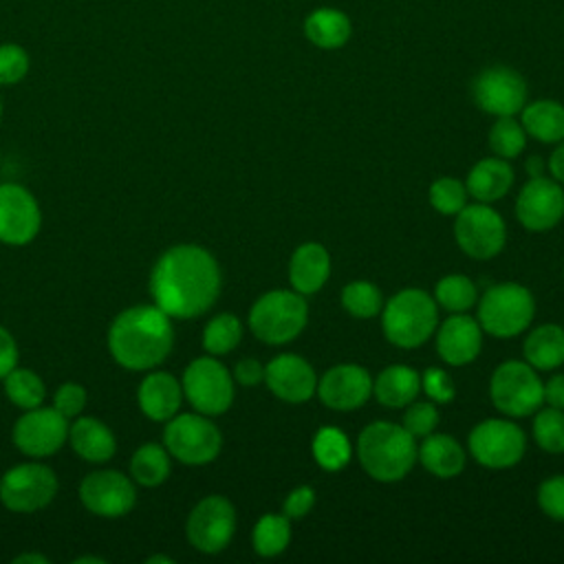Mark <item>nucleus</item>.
<instances>
[{
	"instance_id": "1",
	"label": "nucleus",
	"mask_w": 564,
	"mask_h": 564,
	"mask_svg": "<svg viewBox=\"0 0 564 564\" xmlns=\"http://www.w3.org/2000/svg\"><path fill=\"white\" fill-rule=\"evenodd\" d=\"M150 295L172 319H194L218 300L220 267L200 245H174L150 271Z\"/></svg>"
},
{
	"instance_id": "2",
	"label": "nucleus",
	"mask_w": 564,
	"mask_h": 564,
	"mask_svg": "<svg viewBox=\"0 0 564 564\" xmlns=\"http://www.w3.org/2000/svg\"><path fill=\"white\" fill-rule=\"evenodd\" d=\"M106 339L112 359L121 368L148 372L159 368L174 348L172 317L156 304L128 306L117 313Z\"/></svg>"
},
{
	"instance_id": "3",
	"label": "nucleus",
	"mask_w": 564,
	"mask_h": 564,
	"mask_svg": "<svg viewBox=\"0 0 564 564\" xmlns=\"http://www.w3.org/2000/svg\"><path fill=\"white\" fill-rule=\"evenodd\" d=\"M357 456L364 471L379 482H397L416 463L414 436L397 423L375 421L357 438Z\"/></svg>"
},
{
	"instance_id": "4",
	"label": "nucleus",
	"mask_w": 564,
	"mask_h": 564,
	"mask_svg": "<svg viewBox=\"0 0 564 564\" xmlns=\"http://www.w3.org/2000/svg\"><path fill=\"white\" fill-rule=\"evenodd\" d=\"M438 324L436 300L421 289H403L394 293L381 313L383 335L399 348H416L425 344Z\"/></svg>"
},
{
	"instance_id": "5",
	"label": "nucleus",
	"mask_w": 564,
	"mask_h": 564,
	"mask_svg": "<svg viewBox=\"0 0 564 564\" xmlns=\"http://www.w3.org/2000/svg\"><path fill=\"white\" fill-rule=\"evenodd\" d=\"M308 322V304L302 293L275 289L260 295L249 308L251 333L271 346L293 341Z\"/></svg>"
},
{
	"instance_id": "6",
	"label": "nucleus",
	"mask_w": 564,
	"mask_h": 564,
	"mask_svg": "<svg viewBox=\"0 0 564 564\" xmlns=\"http://www.w3.org/2000/svg\"><path fill=\"white\" fill-rule=\"evenodd\" d=\"M535 313L533 295L518 282H500L478 300L480 328L498 339H511L527 330Z\"/></svg>"
},
{
	"instance_id": "7",
	"label": "nucleus",
	"mask_w": 564,
	"mask_h": 564,
	"mask_svg": "<svg viewBox=\"0 0 564 564\" xmlns=\"http://www.w3.org/2000/svg\"><path fill=\"white\" fill-rule=\"evenodd\" d=\"M163 445L178 463L200 467L216 460L223 447V434L207 414L196 410L185 414L176 412L165 421Z\"/></svg>"
},
{
	"instance_id": "8",
	"label": "nucleus",
	"mask_w": 564,
	"mask_h": 564,
	"mask_svg": "<svg viewBox=\"0 0 564 564\" xmlns=\"http://www.w3.org/2000/svg\"><path fill=\"white\" fill-rule=\"evenodd\" d=\"M234 377L214 355L196 357L187 364L181 377L183 397L189 405L207 416L225 414L234 403Z\"/></svg>"
},
{
	"instance_id": "9",
	"label": "nucleus",
	"mask_w": 564,
	"mask_h": 564,
	"mask_svg": "<svg viewBox=\"0 0 564 564\" xmlns=\"http://www.w3.org/2000/svg\"><path fill=\"white\" fill-rule=\"evenodd\" d=\"M489 394L496 405L507 416H529L544 403V383L538 370L527 361L509 359L502 361L489 381Z\"/></svg>"
},
{
	"instance_id": "10",
	"label": "nucleus",
	"mask_w": 564,
	"mask_h": 564,
	"mask_svg": "<svg viewBox=\"0 0 564 564\" xmlns=\"http://www.w3.org/2000/svg\"><path fill=\"white\" fill-rule=\"evenodd\" d=\"M57 474L37 460L9 467L0 478V502L13 513H35L57 496Z\"/></svg>"
},
{
	"instance_id": "11",
	"label": "nucleus",
	"mask_w": 564,
	"mask_h": 564,
	"mask_svg": "<svg viewBox=\"0 0 564 564\" xmlns=\"http://www.w3.org/2000/svg\"><path fill=\"white\" fill-rule=\"evenodd\" d=\"M236 531V509L229 498L212 494L200 498L185 522L187 542L207 555L220 553L229 546Z\"/></svg>"
},
{
	"instance_id": "12",
	"label": "nucleus",
	"mask_w": 564,
	"mask_h": 564,
	"mask_svg": "<svg viewBox=\"0 0 564 564\" xmlns=\"http://www.w3.org/2000/svg\"><path fill=\"white\" fill-rule=\"evenodd\" d=\"M454 238L463 253L476 260L498 256L507 242V227L502 216L489 203L465 205L456 214Z\"/></svg>"
},
{
	"instance_id": "13",
	"label": "nucleus",
	"mask_w": 564,
	"mask_h": 564,
	"mask_svg": "<svg viewBox=\"0 0 564 564\" xmlns=\"http://www.w3.org/2000/svg\"><path fill=\"white\" fill-rule=\"evenodd\" d=\"M527 449V436L513 421L487 419L469 432V452L474 460L489 469H507L520 463Z\"/></svg>"
},
{
	"instance_id": "14",
	"label": "nucleus",
	"mask_w": 564,
	"mask_h": 564,
	"mask_svg": "<svg viewBox=\"0 0 564 564\" xmlns=\"http://www.w3.org/2000/svg\"><path fill=\"white\" fill-rule=\"evenodd\" d=\"M68 419L62 416L53 405H37L33 410H24V414L15 421L11 441L29 458H46L57 454L68 443Z\"/></svg>"
},
{
	"instance_id": "15",
	"label": "nucleus",
	"mask_w": 564,
	"mask_h": 564,
	"mask_svg": "<svg viewBox=\"0 0 564 564\" xmlns=\"http://www.w3.org/2000/svg\"><path fill=\"white\" fill-rule=\"evenodd\" d=\"M79 500L99 518H123L137 505V482L117 469H95L79 482Z\"/></svg>"
},
{
	"instance_id": "16",
	"label": "nucleus",
	"mask_w": 564,
	"mask_h": 564,
	"mask_svg": "<svg viewBox=\"0 0 564 564\" xmlns=\"http://www.w3.org/2000/svg\"><path fill=\"white\" fill-rule=\"evenodd\" d=\"M474 101L494 117H513L527 104V82L509 66H489L471 84Z\"/></svg>"
},
{
	"instance_id": "17",
	"label": "nucleus",
	"mask_w": 564,
	"mask_h": 564,
	"mask_svg": "<svg viewBox=\"0 0 564 564\" xmlns=\"http://www.w3.org/2000/svg\"><path fill=\"white\" fill-rule=\"evenodd\" d=\"M40 227L37 198L20 183H0V242L24 247L40 234Z\"/></svg>"
},
{
	"instance_id": "18",
	"label": "nucleus",
	"mask_w": 564,
	"mask_h": 564,
	"mask_svg": "<svg viewBox=\"0 0 564 564\" xmlns=\"http://www.w3.org/2000/svg\"><path fill=\"white\" fill-rule=\"evenodd\" d=\"M516 216L529 231H549L564 216V189L555 178L535 176L516 198Z\"/></svg>"
},
{
	"instance_id": "19",
	"label": "nucleus",
	"mask_w": 564,
	"mask_h": 564,
	"mask_svg": "<svg viewBox=\"0 0 564 564\" xmlns=\"http://www.w3.org/2000/svg\"><path fill=\"white\" fill-rule=\"evenodd\" d=\"M322 403L337 412L361 408L372 394V377L364 366L337 364L324 372L315 390Z\"/></svg>"
},
{
	"instance_id": "20",
	"label": "nucleus",
	"mask_w": 564,
	"mask_h": 564,
	"mask_svg": "<svg viewBox=\"0 0 564 564\" xmlns=\"http://www.w3.org/2000/svg\"><path fill=\"white\" fill-rule=\"evenodd\" d=\"M267 388L286 403H304L317 390L313 366L300 355H278L264 366Z\"/></svg>"
},
{
	"instance_id": "21",
	"label": "nucleus",
	"mask_w": 564,
	"mask_h": 564,
	"mask_svg": "<svg viewBox=\"0 0 564 564\" xmlns=\"http://www.w3.org/2000/svg\"><path fill=\"white\" fill-rule=\"evenodd\" d=\"M482 346V328L478 319L454 313L436 333V352L449 366H465L474 361Z\"/></svg>"
},
{
	"instance_id": "22",
	"label": "nucleus",
	"mask_w": 564,
	"mask_h": 564,
	"mask_svg": "<svg viewBox=\"0 0 564 564\" xmlns=\"http://www.w3.org/2000/svg\"><path fill=\"white\" fill-rule=\"evenodd\" d=\"M137 403L143 416L156 423L172 419L183 403L181 381L165 370H148L137 388Z\"/></svg>"
},
{
	"instance_id": "23",
	"label": "nucleus",
	"mask_w": 564,
	"mask_h": 564,
	"mask_svg": "<svg viewBox=\"0 0 564 564\" xmlns=\"http://www.w3.org/2000/svg\"><path fill=\"white\" fill-rule=\"evenodd\" d=\"M68 443L73 452L93 465L108 463L117 452L115 432L97 416H77L68 427Z\"/></svg>"
},
{
	"instance_id": "24",
	"label": "nucleus",
	"mask_w": 564,
	"mask_h": 564,
	"mask_svg": "<svg viewBox=\"0 0 564 564\" xmlns=\"http://www.w3.org/2000/svg\"><path fill=\"white\" fill-rule=\"evenodd\" d=\"M330 275V256L319 242L300 245L289 262V280L293 291L302 295L317 293Z\"/></svg>"
},
{
	"instance_id": "25",
	"label": "nucleus",
	"mask_w": 564,
	"mask_h": 564,
	"mask_svg": "<svg viewBox=\"0 0 564 564\" xmlns=\"http://www.w3.org/2000/svg\"><path fill=\"white\" fill-rule=\"evenodd\" d=\"M513 185V170L507 159H480L467 174V194L478 203H494L502 198Z\"/></svg>"
},
{
	"instance_id": "26",
	"label": "nucleus",
	"mask_w": 564,
	"mask_h": 564,
	"mask_svg": "<svg viewBox=\"0 0 564 564\" xmlns=\"http://www.w3.org/2000/svg\"><path fill=\"white\" fill-rule=\"evenodd\" d=\"M416 460L436 478H454L465 469V449L449 434H427L416 449Z\"/></svg>"
},
{
	"instance_id": "27",
	"label": "nucleus",
	"mask_w": 564,
	"mask_h": 564,
	"mask_svg": "<svg viewBox=\"0 0 564 564\" xmlns=\"http://www.w3.org/2000/svg\"><path fill=\"white\" fill-rule=\"evenodd\" d=\"M421 392V375L405 366L392 364L386 366L372 381V394L386 408H405Z\"/></svg>"
},
{
	"instance_id": "28",
	"label": "nucleus",
	"mask_w": 564,
	"mask_h": 564,
	"mask_svg": "<svg viewBox=\"0 0 564 564\" xmlns=\"http://www.w3.org/2000/svg\"><path fill=\"white\" fill-rule=\"evenodd\" d=\"M352 26L344 11L333 7H319L304 18V35L317 48H339L350 40Z\"/></svg>"
},
{
	"instance_id": "29",
	"label": "nucleus",
	"mask_w": 564,
	"mask_h": 564,
	"mask_svg": "<svg viewBox=\"0 0 564 564\" xmlns=\"http://www.w3.org/2000/svg\"><path fill=\"white\" fill-rule=\"evenodd\" d=\"M520 123L527 134L542 143H557L564 139V106L555 99H538L524 104Z\"/></svg>"
},
{
	"instance_id": "30",
	"label": "nucleus",
	"mask_w": 564,
	"mask_h": 564,
	"mask_svg": "<svg viewBox=\"0 0 564 564\" xmlns=\"http://www.w3.org/2000/svg\"><path fill=\"white\" fill-rule=\"evenodd\" d=\"M524 359L535 370H553L564 364V328L542 324L524 339Z\"/></svg>"
},
{
	"instance_id": "31",
	"label": "nucleus",
	"mask_w": 564,
	"mask_h": 564,
	"mask_svg": "<svg viewBox=\"0 0 564 564\" xmlns=\"http://www.w3.org/2000/svg\"><path fill=\"white\" fill-rule=\"evenodd\" d=\"M172 456L165 445L143 443L130 458V478L141 487H159L170 478Z\"/></svg>"
},
{
	"instance_id": "32",
	"label": "nucleus",
	"mask_w": 564,
	"mask_h": 564,
	"mask_svg": "<svg viewBox=\"0 0 564 564\" xmlns=\"http://www.w3.org/2000/svg\"><path fill=\"white\" fill-rule=\"evenodd\" d=\"M4 394L7 399L20 408L22 412L24 410H33L37 405H44V399H46V386L44 381L40 379V375H35L33 370L29 368H20L15 366L4 379Z\"/></svg>"
},
{
	"instance_id": "33",
	"label": "nucleus",
	"mask_w": 564,
	"mask_h": 564,
	"mask_svg": "<svg viewBox=\"0 0 564 564\" xmlns=\"http://www.w3.org/2000/svg\"><path fill=\"white\" fill-rule=\"evenodd\" d=\"M291 542V524L289 518L282 513H267L262 516L251 533L253 551L262 557H275L280 555Z\"/></svg>"
},
{
	"instance_id": "34",
	"label": "nucleus",
	"mask_w": 564,
	"mask_h": 564,
	"mask_svg": "<svg viewBox=\"0 0 564 564\" xmlns=\"http://www.w3.org/2000/svg\"><path fill=\"white\" fill-rule=\"evenodd\" d=\"M242 339V324L234 313L214 315L203 328V348L207 355L220 357L231 352Z\"/></svg>"
},
{
	"instance_id": "35",
	"label": "nucleus",
	"mask_w": 564,
	"mask_h": 564,
	"mask_svg": "<svg viewBox=\"0 0 564 564\" xmlns=\"http://www.w3.org/2000/svg\"><path fill=\"white\" fill-rule=\"evenodd\" d=\"M350 443L348 436L337 427H322L313 436V456L317 465L326 471H337L350 460Z\"/></svg>"
},
{
	"instance_id": "36",
	"label": "nucleus",
	"mask_w": 564,
	"mask_h": 564,
	"mask_svg": "<svg viewBox=\"0 0 564 564\" xmlns=\"http://www.w3.org/2000/svg\"><path fill=\"white\" fill-rule=\"evenodd\" d=\"M434 300L449 313H465L467 308H471L476 304L478 291H476V284L467 275L452 273L436 282Z\"/></svg>"
},
{
	"instance_id": "37",
	"label": "nucleus",
	"mask_w": 564,
	"mask_h": 564,
	"mask_svg": "<svg viewBox=\"0 0 564 564\" xmlns=\"http://www.w3.org/2000/svg\"><path fill=\"white\" fill-rule=\"evenodd\" d=\"M341 306L359 319H370L383 308L381 291L368 280H352L341 289Z\"/></svg>"
},
{
	"instance_id": "38",
	"label": "nucleus",
	"mask_w": 564,
	"mask_h": 564,
	"mask_svg": "<svg viewBox=\"0 0 564 564\" xmlns=\"http://www.w3.org/2000/svg\"><path fill=\"white\" fill-rule=\"evenodd\" d=\"M527 145V132L513 117H498L489 130V148L500 159H516Z\"/></svg>"
},
{
	"instance_id": "39",
	"label": "nucleus",
	"mask_w": 564,
	"mask_h": 564,
	"mask_svg": "<svg viewBox=\"0 0 564 564\" xmlns=\"http://www.w3.org/2000/svg\"><path fill=\"white\" fill-rule=\"evenodd\" d=\"M533 438L549 454L564 452V410L542 408L533 419Z\"/></svg>"
},
{
	"instance_id": "40",
	"label": "nucleus",
	"mask_w": 564,
	"mask_h": 564,
	"mask_svg": "<svg viewBox=\"0 0 564 564\" xmlns=\"http://www.w3.org/2000/svg\"><path fill=\"white\" fill-rule=\"evenodd\" d=\"M467 187L454 176H441L430 185V203L443 216H456L467 205Z\"/></svg>"
},
{
	"instance_id": "41",
	"label": "nucleus",
	"mask_w": 564,
	"mask_h": 564,
	"mask_svg": "<svg viewBox=\"0 0 564 564\" xmlns=\"http://www.w3.org/2000/svg\"><path fill=\"white\" fill-rule=\"evenodd\" d=\"M29 53L13 42L0 44V86L18 84L29 73Z\"/></svg>"
},
{
	"instance_id": "42",
	"label": "nucleus",
	"mask_w": 564,
	"mask_h": 564,
	"mask_svg": "<svg viewBox=\"0 0 564 564\" xmlns=\"http://www.w3.org/2000/svg\"><path fill=\"white\" fill-rule=\"evenodd\" d=\"M438 410L436 405L421 401V403H408V410L403 414V427L414 436V438H423L427 434H432L438 425Z\"/></svg>"
},
{
	"instance_id": "43",
	"label": "nucleus",
	"mask_w": 564,
	"mask_h": 564,
	"mask_svg": "<svg viewBox=\"0 0 564 564\" xmlns=\"http://www.w3.org/2000/svg\"><path fill=\"white\" fill-rule=\"evenodd\" d=\"M86 401H88V392H86V388H84L82 383H77V381H66V383H62V386L55 390V394H53V408H55L62 416H66L68 421H70V419H77V416L84 412Z\"/></svg>"
},
{
	"instance_id": "44",
	"label": "nucleus",
	"mask_w": 564,
	"mask_h": 564,
	"mask_svg": "<svg viewBox=\"0 0 564 564\" xmlns=\"http://www.w3.org/2000/svg\"><path fill=\"white\" fill-rule=\"evenodd\" d=\"M538 505L549 518L564 522V474L551 476L540 485Z\"/></svg>"
},
{
	"instance_id": "45",
	"label": "nucleus",
	"mask_w": 564,
	"mask_h": 564,
	"mask_svg": "<svg viewBox=\"0 0 564 564\" xmlns=\"http://www.w3.org/2000/svg\"><path fill=\"white\" fill-rule=\"evenodd\" d=\"M421 388L436 403H449L456 392L452 377L441 368H427L421 375Z\"/></svg>"
},
{
	"instance_id": "46",
	"label": "nucleus",
	"mask_w": 564,
	"mask_h": 564,
	"mask_svg": "<svg viewBox=\"0 0 564 564\" xmlns=\"http://www.w3.org/2000/svg\"><path fill=\"white\" fill-rule=\"evenodd\" d=\"M315 505V491L313 487L308 485H302V487H295L286 498H284V505H282V511L289 520H297V518H304Z\"/></svg>"
},
{
	"instance_id": "47",
	"label": "nucleus",
	"mask_w": 564,
	"mask_h": 564,
	"mask_svg": "<svg viewBox=\"0 0 564 564\" xmlns=\"http://www.w3.org/2000/svg\"><path fill=\"white\" fill-rule=\"evenodd\" d=\"M234 381L245 386V388H251V386H258L260 381H264V366L258 361V359H240L236 366H234V372H231Z\"/></svg>"
},
{
	"instance_id": "48",
	"label": "nucleus",
	"mask_w": 564,
	"mask_h": 564,
	"mask_svg": "<svg viewBox=\"0 0 564 564\" xmlns=\"http://www.w3.org/2000/svg\"><path fill=\"white\" fill-rule=\"evenodd\" d=\"M18 341L15 337L4 328L0 326V381L18 366Z\"/></svg>"
},
{
	"instance_id": "49",
	"label": "nucleus",
	"mask_w": 564,
	"mask_h": 564,
	"mask_svg": "<svg viewBox=\"0 0 564 564\" xmlns=\"http://www.w3.org/2000/svg\"><path fill=\"white\" fill-rule=\"evenodd\" d=\"M544 403L564 410V375H553L544 383Z\"/></svg>"
},
{
	"instance_id": "50",
	"label": "nucleus",
	"mask_w": 564,
	"mask_h": 564,
	"mask_svg": "<svg viewBox=\"0 0 564 564\" xmlns=\"http://www.w3.org/2000/svg\"><path fill=\"white\" fill-rule=\"evenodd\" d=\"M546 170L549 174L557 181V183H564V139L557 141L555 150L551 152L549 161H546Z\"/></svg>"
},
{
	"instance_id": "51",
	"label": "nucleus",
	"mask_w": 564,
	"mask_h": 564,
	"mask_svg": "<svg viewBox=\"0 0 564 564\" xmlns=\"http://www.w3.org/2000/svg\"><path fill=\"white\" fill-rule=\"evenodd\" d=\"M524 170L529 174V178H535V176H544L549 170H546V163L542 156H529L527 163H524Z\"/></svg>"
},
{
	"instance_id": "52",
	"label": "nucleus",
	"mask_w": 564,
	"mask_h": 564,
	"mask_svg": "<svg viewBox=\"0 0 564 564\" xmlns=\"http://www.w3.org/2000/svg\"><path fill=\"white\" fill-rule=\"evenodd\" d=\"M13 562H15V564H26V562H31V564H46L48 560H46L44 555L31 551V553H20V555H15Z\"/></svg>"
},
{
	"instance_id": "53",
	"label": "nucleus",
	"mask_w": 564,
	"mask_h": 564,
	"mask_svg": "<svg viewBox=\"0 0 564 564\" xmlns=\"http://www.w3.org/2000/svg\"><path fill=\"white\" fill-rule=\"evenodd\" d=\"M84 562H97V564H104L106 560L104 557H93V555H84V557H77L75 564H84Z\"/></svg>"
},
{
	"instance_id": "54",
	"label": "nucleus",
	"mask_w": 564,
	"mask_h": 564,
	"mask_svg": "<svg viewBox=\"0 0 564 564\" xmlns=\"http://www.w3.org/2000/svg\"><path fill=\"white\" fill-rule=\"evenodd\" d=\"M145 562H148V564H156V562H165V564H172L174 560H172V557H165V555H152V557H148Z\"/></svg>"
},
{
	"instance_id": "55",
	"label": "nucleus",
	"mask_w": 564,
	"mask_h": 564,
	"mask_svg": "<svg viewBox=\"0 0 564 564\" xmlns=\"http://www.w3.org/2000/svg\"><path fill=\"white\" fill-rule=\"evenodd\" d=\"M0 121H2V99H0Z\"/></svg>"
}]
</instances>
